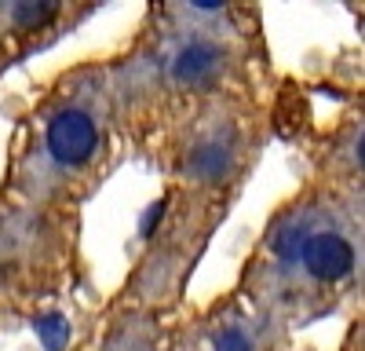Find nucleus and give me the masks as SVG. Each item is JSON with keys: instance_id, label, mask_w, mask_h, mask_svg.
<instances>
[{"instance_id": "f257e3e1", "label": "nucleus", "mask_w": 365, "mask_h": 351, "mask_svg": "<svg viewBox=\"0 0 365 351\" xmlns=\"http://www.w3.org/2000/svg\"><path fill=\"white\" fill-rule=\"evenodd\" d=\"M99 128L84 110H58L48 125V151L58 165H81L96 154Z\"/></svg>"}, {"instance_id": "f03ea898", "label": "nucleus", "mask_w": 365, "mask_h": 351, "mask_svg": "<svg viewBox=\"0 0 365 351\" xmlns=\"http://www.w3.org/2000/svg\"><path fill=\"white\" fill-rule=\"evenodd\" d=\"M299 256H303V268H307L314 278H322V282H340V278H347L354 271V249L336 230L307 234Z\"/></svg>"}, {"instance_id": "20e7f679", "label": "nucleus", "mask_w": 365, "mask_h": 351, "mask_svg": "<svg viewBox=\"0 0 365 351\" xmlns=\"http://www.w3.org/2000/svg\"><path fill=\"white\" fill-rule=\"evenodd\" d=\"M58 15V4H11V19L26 29H37Z\"/></svg>"}, {"instance_id": "39448f33", "label": "nucleus", "mask_w": 365, "mask_h": 351, "mask_svg": "<svg viewBox=\"0 0 365 351\" xmlns=\"http://www.w3.org/2000/svg\"><path fill=\"white\" fill-rule=\"evenodd\" d=\"M220 351H256V347H252L249 333H241V330H227V333L220 337Z\"/></svg>"}, {"instance_id": "7ed1b4c3", "label": "nucleus", "mask_w": 365, "mask_h": 351, "mask_svg": "<svg viewBox=\"0 0 365 351\" xmlns=\"http://www.w3.org/2000/svg\"><path fill=\"white\" fill-rule=\"evenodd\" d=\"M216 63H220V48L216 44H208V41H187L179 51H175V58H172V73H175V81H205L212 70H216Z\"/></svg>"}]
</instances>
